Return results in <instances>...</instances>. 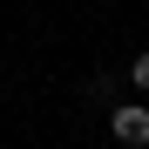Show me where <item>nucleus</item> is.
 I'll return each instance as SVG.
<instances>
[{
	"mask_svg": "<svg viewBox=\"0 0 149 149\" xmlns=\"http://www.w3.org/2000/svg\"><path fill=\"white\" fill-rule=\"evenodd\" d=\"M109 136L129 142V149H142V142H149V109H142V102H122V109L109 115Z\"/></svg>",
	"mask_w": 149,
	"mask_h": 149,
	"instance_id": "obj_1",
	"label": "nucleus"
},
{
	"mask_svg": "<svg viewBox=\"0 0 149 149\" xmlns=\"http://www.w3.org/2000/svg\"><path fill=\"white\" fill-rule=\"evenodd\" d=\"M129 81H136V88H149V54H136V61H129Z\"/></svg>",
	"mask_w": 149,
	"mask_h": 149,
	"instance_id": "obj_2",
	"label": "nucleus"
}]
</instances>
